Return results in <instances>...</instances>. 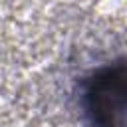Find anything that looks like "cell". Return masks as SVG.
<instances>
[{"instance_id": "1", "label": "cell", "mask_w": 127, "mask_h": 127, "mask_svg": "<svg viewBox=\"0 0 127 127\" xmlns=\"http://www.w3.org/2000/svg\"><path fill=\"white\" fill-rule=\"evenodd\" d=\"M83 107L93 127H127V65L97 71L85 85Z\"/></svg>"}]
</instances>
